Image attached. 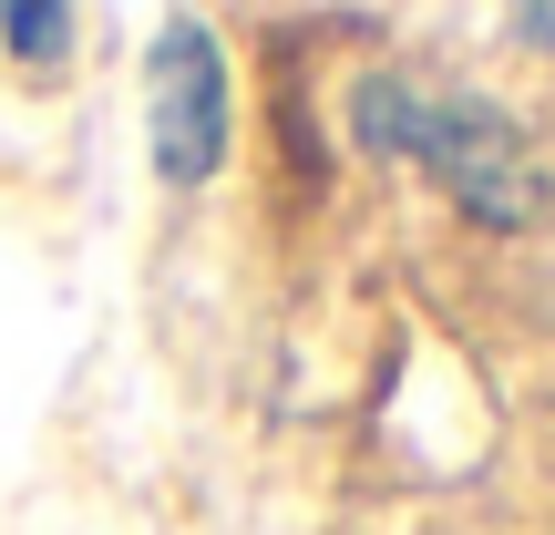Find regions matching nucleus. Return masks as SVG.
<instances>
[{
  "label": "nucleus",
  "mask_w": 555,
  "mask_h": 535,
  "mask_svg": "<svg viewBox=\"0 0 555 535\" xmlns=\"http://www.w3.org/2000/svg\"><path fill=\"white\" fill-rule=\"evenodd\" d=\"M515 31H525V41H545V52H555V0H535V11H515Z\"/></svg>",
  "instance_id": "4"
},
{
  "label": "nucleus",
  "mask_w": 555,
  "mask_h": 535,
  "mask_svg": "<svg viewBox=\"0 0 555 535\" xmlns=\"http://www.w3.org/2000/svg\"><path fill=\"white\" fill-rule=\"evenodd\" d=\"M350 135L371 155H412L422 176H442L453 206L483 217V227H545L555 217V165L483 93H442V82H412V73H360L350 82Z\"/></svg>",
  "instance_id": "1"
},
{
  "label": "nucleus",
  "mask_w": 555,
  "mask_h": 535,
  "mask_svg": "<svg viewBox=\"0 0 555 535\" xmlns=\"http://www.w3.org/2000/svg\"><path fill=\"white\" fill-rule=\"evenodd\" d=\"M0 41H11L21 62H41V73H52V62L73 52V11H62V0H41V11H31V0H11V11H0Z\"/></svg>",
  "instance_id": "3"
},
{
  "label": "nucleus",
  "mask_w": 555,
  "mask_h": 535,
  "mask_svg": "<svg viewBox=\"0 0 555 535\" xmlns=\"http://www.w3.org/2000/svg\"><path fill=\"white\" fill-rule=\"evenodd\" d=\"M144 135H155L165 186H206L237 135V93H227V41L206 21H165L144 52Z\"/></svg>",
  "instance_id": "2"
}]
</instances>
